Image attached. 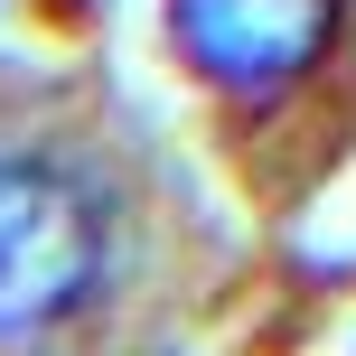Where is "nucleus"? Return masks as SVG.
<instances>
[{"mask_svg": "<svg viewBox=\"0 0 356 356\" xmlns=\"http://www.w3.org/2000/svg\"><path fill=\"white\" fill-rule=\"evenodd\" d=\"M169 56L253 197H309L356 150V0H169Z\"/></svg>", "mask_w": 356, "mask_h": 356, "instance_id": "1", "label": "nucleus"}, {"mask_svg": "<svg viewBox=\"0 0 356 356\" xmlns=\"http://www.w3.org/2000/svg\"><path fill=\"white\" fill-rule=\"evenodd\" d=\"M141 216L131 178L94 131L66 122H0V347L75 338L131 282Z\"/></svg>", "mask_w": 356, "mask_h": 356, "instance_id": "2", "label": "nucleus"}]
</instances>
